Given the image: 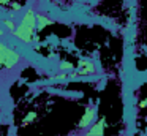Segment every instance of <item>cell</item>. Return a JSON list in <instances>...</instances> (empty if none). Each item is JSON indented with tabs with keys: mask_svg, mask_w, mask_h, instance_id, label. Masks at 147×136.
Returning a JSON list of instances; mask_svg holds the SVG:
<instances>
[{
	"mask_svg": "<svg viewBox=\"0 0 147 136\" xmlns=\"http://www.w3.org/2000/svg\"><path fill=\"white\" fill-rule=\"evenodd\" d=\"M35 28H36V14L33 9H27V13L21 19L19 25L16 27V30L13 33L14 37L19 38L24 43H32L33 37H35Z\"/></svg>",
	"mask_w": 147,
	"mask_h": 136,
	"instance_id": "obj_1",
	"label": "cell"
},
{
	"mask_svg": "<svg viewBox=\"0 0 147 136\" xmlns=\"http://www.w3.org/2000/svg\"><path fill=\"white\" fill-rule=\"evenodd\" d=\"M19 62H21L19 54L0 41V66H3L7 70H11L16 65H19Z\"/></svg>",
	"mask_w": 147,
	"mask_h": 136,
	"instance_id": "obj_2",
	"label": "cell"
},
{
	"mask_svg": "<svg viewBox=\"0 0 147 136\" xmlns=\"http://www.w3.org/2000/svg\"><path fill=\"white\" fill-rule=\"evenodd\" d=\"M95 119H96V109H95V106L89 104L86 108V111H84V116L79 120V128H89L95 122Z\"/></svg>",
	"mask_w": 147,
	"mask_h": 136,
	"instance_id": "obj_3",
	"label": "cell"
},
{
	"mask_svg": "<svg viewBox=\"0 0 147 136\" xmlns=\"http://www.w3.org/2000/svg\"><path fill=\"white\" fill-rule=\"evenodd\" d=\"M105 130H106V119L101 117L100 120H96L90 125L87 136H105Z\"/></svg>",
	"mask_w": 147,
	"mask_h": 136,
	"instance_id": "obj_4",
	"label": "cell"
},
{
	"mask_svg": "<svg viewBox=\"0 0 147 136\" xmlns=\"http://www.w3.org/2000/svg\"><path fill=\"white\" fill-rule=\"evenodd\" d=\"M79 66H81V70L76 71V74H92V73H95V65L92 62L79 60Z\"/></svg>",
	"mask_w": 147,
	"mask_h": 136,
	"instance_id": "obj_5",
	"label": "cell"
},
{
	"mask_svg": "<svg viewBox=\"0 0 147 136\" xmlns=\"http://www.w3.org/2000/svg\"><path fill=\"white\" fill-rule=\"evenodd\" d=\"M36 21H38V30H43V28L46 27V25H49V24H52V21L49 18H46L45 14H36Z\"/></svg>",
	"mask_w": 147,
	"mask_h": 136,
	"instance_id": "obj_6",
	"label": "cell"
},
{
	"mask_svg": "<svg viewBox=\"0 0 147 136\" xmlns=\"http://www.w3.org/2000/svg\"><path fill=\"white\" fill-rule=\"evenodd\" d=\"M60 70H63V71H68V70H74V65L71 62H62L60 63Z\"/></svg>",
	"mask_w": 147,
	"mask_h": 136,
	"instance_id": "obj_7",
	"label": "cell"
},
{
	"mask_svg": "<svg viewBox=\"0 0 147 136\" xmlns=\"http://www.w3.org/2000/svg\"><path fill=\"white\" fill-rule=\"evenodd\" d=\"M35 117H36V114H35V112H30V114H29V116H27V117H26V119H24V120H22V125H29V123H30V122H32V120H33V119H35Z\"/></svg>",
	"mask_w": 147,
	"mask_h": 136,
	"instance_id": "obj_8",
	"label": "cell"
},
{
	"mask_svg": "<svg viewBox=\"0 0 147 136\" xmlns=\"http://www.w3.org/2000/svg\"><path fill=\"white\" fill-rule=\"evenodd\" d=\"M5 24H7V27H8V28H10V30H11V32H14V30H16V27H18V25H16V24H14V22H13V21H5Z\"/></svg>",
	"mask_w": 147,
	"mask_h": 136,
	"instance_id": "obj_9",
	"label": "cell"
},
{
	"mask_svg": "<svg viewBox=\"0 0 147 136\" xmlns=\"http://www.w3.org/2000/svg\"><path fill=\"white\" fill-rule=\"evenodd\" d=\"M10 3H13L11 0H0V5H10Z\"/></svg>",
	"mask_w": 147,
	"mask_h": 136,
	"instance_id": "obj_10",
	"label": "cell"
},
{
	"mask_svg": "<svg viewBox=\"0 0 147 136\" xmlns=\"http://www.w3.org/2000/svg\"><path fill=\"white\" fill-rule=\"evenodd\" d=\"M0 35H3V30H2V28H0Z\"/></svg>",
	"mask_w": 147,
	"mask_h": 136,
	"instance_id": "obj_11",
	"label": "cell"
}]
</instances>
